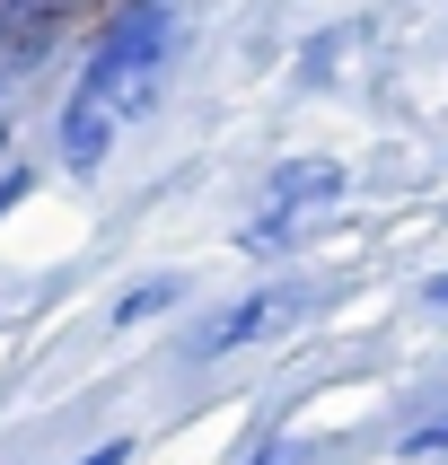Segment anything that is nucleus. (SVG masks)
Here are the masks:
<instances>
[{"instance_id": "nucleus-1", "label": "nucleus", "mask_w": 448, "mask_h": 465, "mask_svg": "<svg viewBox=\"0 0 448 465\" xmlns=\"http://www.w3.org/2000/svg\"><path fill=\"white\" fill-rule=\"evenodd\" d=\"M167 35H176V26H167L158 0H141V9H124V18L105 26V45L88 53V71H79L71 105H62V158H71V167H97V158L114 150V132L158 97Z\"/></svg>"}, {"instance_id": "nucleus-2", "label": "nucleus", "mask_w": 448, "mask_h": 465, "mask_svg": "<svg viewBox=\"0 0 448 465\" xmlns=\"http://www.w3.org/2000/svg\"><path fill=\"white\" fill-rule=\"evenodd\" d=\"M282 316H299V290H255V299H237V308H220L203 334H194V361H220V351L255 342L264 325H282Z\"/></svg>"}, {"instance_id": "nucleus-3", "label": "nucleus", "mask_w": 448, "mask_h": 465, "mask_svg": "<svg viewBox=\"0 0 448 465\" xmlns=\"http://www.w3.org/2000/svg\"><path fill=\"white\" fill-rule=\"evenodd\" d=\"M343 193V167L334 158H299V167H282V176H273V211H316V203H334Z\"/></svg>"}, {"instance_id": "nucleus-4", "label": "nucleus", "mask_w": 448, "mask_h": 465, "mask_svg": "<svg viewBox=\"0 0 448 465\" xmlns=\"http://www.w3.org/2000/svg\"><path fill=\"white\" fill-rule=\"evenodd\" d=\"M167 299H176V282H141V290H132V299H124V325H132V316H158V308H167Z\"/></svg>"}, {"instance_id": "nucleus-5", "label": "nucleus", "mask_w": 448, "mask_h": 465, "mask_svg": "<svg viewBox=\"0 0 448 465\" xmlns=\"http://www.w3.org/2000/svg\"><path fill=\"white\" fill-rule=\"evenodd\" d=\"M404 448H413V457H440V448H448V421H422V430H413Z\"/></svg>"}, {"instance_id": "nucleus-6", "label": "nucleus", "mask_w": 448, "mask_h": 465, "mask_svg": "<svg viewBox=\"0 0 448 465\" xmlns=\"http://www.w3.org/2000/svg\"><path fill=\"white\" fill-rule=\"evenodd\" d=\"M124 457H132V448H124V440H105V448H97V457H71V465H124Z\"/></svg>"}, {"instance_id": "nucleus-7", "label": "nucleus", "mask_w": 448, "mask_h": 465, "mask_svg": "<svg viewBox=\"0 0 448 465\" xmlns=\"http://www.w3.org/2000/svg\"><path fill=\"white\" fill-rule=\"evenodd\" d=\"M255 465H308V448H264Z\"/></svg>"}, {"instance_id": "nucleus-8", "label": "nucleus", "mask_w": 448, "mask_h": 465, "mask_svg": "<svg viewBox=\"0 0 448 465\" xmlns=\"http://www.w3.org/2000/svg\"><path fill=\"white\" fill-rule=\"evenodd\" d=\"M422 299H431V308H448V272H431V282H422Z\"/></svg>"}, {"instance_id": "nucleus-9", "label": "nucleus", "mask_w": 448, "mask_h": 465, "mask_svg": "<svg viewBox=\"0 0 448 465\" xmlns=\"http://www.w3.org/2000/svg\"><path fill=\"white\" fill-rule=\"evenodd\" d=\"M0 150H9V124H0Z\"/></svg>"}]
</instances>
